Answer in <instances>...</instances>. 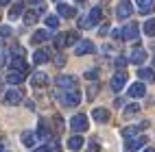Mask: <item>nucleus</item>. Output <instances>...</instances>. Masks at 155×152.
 Wrapping results in <instances>:
<instances>
[{
  "instance_id": "nucleus-1",
  "label": "nucleus",
  "mask_w": 155,
  "mask_h": 152,
  "mask_svg": "<svg viewBox=\"0 0 155 152\" xmlns=\"http://www.w3.org/2000/svg\"><path fill=\"white\" fill-rule=\"evenodd\" d=\"M61 102H64V107H77V104L81 102V91H79L77 87L64 91V96H61Z\"/></svg>"
},
{
  "instance_id": "nucleus-2",
  "label": "nucleus",
  "mask_w": 155,
  "mask_h": 152,
  "mask_svg": "<svg viewBox=\"0 0 155 152\" xmlns=\"http://www.w3.org/2000/svg\"><path fill=\"white\" fill-rule=\"evenodd\" d=\"M87 126H90V122H87L85 113H79V115H74L70 119V128L74 130V133H83V130H87Z\"/></svg>"
},
{
  "instance_id": "nucleus-3",
  "label": "nucleus",
  "mask_w": 155,
  "mask_h": 152,
  "mask_svg": "<svg viewBox=\"0 0 155 152\" xmlns=\"http://www.w3.org/2000/svg\"><path fill=\"white\" fill-rule=\"evenodd\" d=\"M138 33H140V26L136 22H129L125 28L120 30V37L127 39V42H133V39H138Z\"/></svg>"
},
{
  "instance_id": "nucleus-4",
  "label": "nucleus",
  "mask_w": 155,
  "mask_h": 152,
  "mask_svg": "<svg viewBox=\"0 0 155 152\" xmlns=\"http://www.w3.org/2000/svg\"><path fill=\"white\" fill-rule=\"evenodd\" d=\"M131 13H133L131 0H120L118 7H116V15H118L120 20H127V17H131Z\"/></svg>"
},
{
  "instance_id": "nucleus-5",
  "label": "nucleus",
  "mask_w": 155,
  "mask_h": 152,
  "mask_svg": "<svg viewBox=\"0 0 155 152\" xmlns=\"http://www.w3.org/2000/svg\"><path fill=\"white\" fill-rule=\"evenodd\" d=\"M142 146H147V137H144V135H136V137L127 139L125 150H127V152H136V150H140Z\"/></svg>"
},
{
  "instance_id": "nucleus-6",
  "label": "nucleus",
  "mask_w": 155,
  "mask_h": 152,
  "mask_svg": "<svg viewBox=\"0 0 155 152\" xmlns=\"http://www.w3.org/2000/svg\"><path fill=\"white\" fill-rule=\"evenodd\" d=\"M125 85H127V72H116L111 76V80H109V87L114 91H120Z\"/></svg>"
},
{
  "instance_id": "nucleus-7",
  "label": "nucleus",
  "mask_w": 155,
  "mask_h": 152,
  "mask_svg": "<svg viewBox=\"0 0 155 152\" xmlns=\"http://www.w3.org/2000/svg\"><path fill=\"white\" fill-rule=\"evenodd\" d=\"M57 85H59V89H64V91L74 89V87H77V78L70 76V74H61V76L57 78Z\"/></svg>"
},
{
  "instance_id": "nucleus-8",
  "label": "nucleus",
  "mask_w": 155,
  "mask_h": 152,
  "mask_svg": "<svg viewBox=\"0 0 155 152\" xmlns=\"http://www.w3.org/2000/svg\"><path fill=\"white\" fill-rule=\"evenodd\" d=\"M74 52L81 54V57H83V54H92V52H94V44H92L90 39H83V42H79L74 46Z\"/></svg>"
},
{
  "instance_id": "nucleus-9",
  "label": "nucleus",
  "mask_w": 155,
  "mask_h": 152,
  "mask_svg": "<svg viewBox=\"0 0 155 152\" xmlns=\"http://www.w3.org/2000/svg\"><path fill=\"white\" fill-rule=\"evenodd\" d=\"M5 102L7 104H18L22 102V89H9L5 94Z\"/></svg>"
},
{
  "instance_id": "nucleus-10",
  "label": "nucleus",
  "mask_w": 155,
  "mask_h": 152,
  "mask_svg": "<svg viewBox=\"0 0 155 152\" xmlns=\"http://www.w3.org/2000/svg\"><path fill=\"white\" fill-rule=\"evenodd\" d=\"M127 61H131V63H136V65H142L144 61H147V52H144L142 48H136V50H131V54H129Z\"/></svg>"
},
{
  "instance_id": "nucleus-11",
  "label": "nucleus",
  "mask_w": 155,
  "mask_h": 152,
  "mask_svg": "<svg viewBox=\"0 0 155 152\" xmlns=\"http://www.w3.org/2000/svg\"><path fill=\"white\" fill-rule=\"evenodd\" d=\"M127 94H129L131 98H142L144 94H147V87H144V83L140 80V83H133V85L127 89Z\"/></svg>"
},
{
  "instance_id": "nucleus-12",
  "label": "nucleus",
  "mask_w": 155,
  "mask_h": 152,
  "mask_svg": "<svg viewBox=\"0 0 155 152\" xmlns=\"http://www.w3.org/2000/svg\"><path fill=\"white\" fill-rule=\"evenodd\" d=\"M147 126H149V122H142L140 126H127V128H122V137H125V139H131V137H136L140 130L147 128Z\"/></svg>"
},
{
  "instance_id": "nucleus-13",
  "label": "nucleus",
  "mask_w": 155,
  "mask_h": 152,
  "mask_svg": "<svg viewBox=\"0 0 155 152\" xmlns=\"http://www.w3.org/2000/svg\"><path fill=\"white\" fill-rule=\"evenodd\" d=\"M46 61H50V52H48V50L39 48V50L33 52V63L35 65H42V63H46Z\"/></svg>"
},
{
  "instance_id": "nucleus-14",
  "label": "nucleus",
  "mask_w": 155,
  "mask_h": 152,
  "mask_svg": "<svg viewBox=\"0 0 155 152\" xmlns=\"http://www.w3.org/2000/svg\"><path fill=\"white\" fill-rule=\"evenodd\" d=\"M37 141H39V137H37V133H33V130H24V133H22V144L24 146L33 148Z\"/></svg>"
},
{
  "instance_id": "nucleus-15",
  "label": "nucleus",
  "mask_w": 155,
  "mask_h": 152,
  "mask_svg": "<svg viewBox=\"0 0 155 152\" xmlns=\"http://www.w3.org/2000/svg\"><path fill=\"white\" fill-rule=\"evenodd\" d=\"M138 76H140L142 83H155V72L149 70V67H140L138 70Z\"/></svg>"
},
{
  "instance_id": "nucleus-16",
  "label": "nucleus",
  "mask_w": 155,
  "mask_h": 152,
  "mask_svg": "<svg viewBox=\"0 0 155 152\" xmlns=\"http://www.w3.org/2000/svg\"><path fill=\"white\" fill-rule=\"evenodd\" d=\"M24 78H26V74H24V72H18V70H13V72H9V74H7V83H11V85H20Z\"/></svg>"
},
{
  "instance_id": "nucleus-17",
  "label": "nucleus",
  "mask_w": 155,
  "mask_h": 152,
  "mask_svg": "<svg viewBox=\"0 0 155 152\" xmlns=\"http://www.w3.org/2000/svg\"><path fill=\"white\" fill-rule=\"evenodd\" d=\"M46 83H48V76L44 72H35L33 76H31V85L33 87H44Z\"/></svg>"
},
{
  "instance_id": "nucleus-18",
  "label": "nucleus",
  "mask_w": 155,
  "mask_h": 152,
  "mask_svg": "<svg viewBox=\"0 0 155 152\" xmlns=\"http://www.w3.org/2000/svg\"><path fill=\"white\" fill-rule=\"evenodd\" d=\"M136 5H138V11L151 13L153 9H155V0H136Z\"/></svg>"
},
{
  "instance_id": "nucleus-19",
  "label": "nucleus",
  "mask_w": 155,
  "mask_h": 152,
  "mask_svg": "<svg viewBox=\"0 0 155 152\" xmlns=\"http://www.w3.org/2000/svg\"><path fill=\"white\" fill-rule=\"evenodd\" d=\"M48 39H50V35H48L46 28H39V30L33 33V44H44V42H48Z\"/></svg>"
},
{
  "instance_id": "nucleus-20",
  "label": "nucleus",
  "mask_w": 155,
  "mask_h": 152,
  "mask_svg": "<svg viewBox=\"0 0 155 152\" xmlns=\"http://www.w3.org/2000/svg\"><path fill=\"white\" fill-rule=\"evenodd\" d=\"M57 13L64 15V17H74L77 15L74 7H68V5H57Z\"/></svg>"
},
{
  "instance_id": "nucleus-21",
  "label": "nucleus",
  "mask_w": 155,
  "mask_h": 152,
  "mask_svg": "<svg viewBox=\"0 0 155 152\" xmlns=\"http://www.w3.org/2000/svg\"><path fill=\"white\" fill-rule=\"evenodd\" d=\"M92 117L103 124V122H107V119H109V111H107V109H94V111H92Z\"/></svg>"
},
{
  "instance_id": "nucleus-22",
  "label": "nucleus",
  "mask_w": 155,
  "mask_h": 152,
  "mask_svg": "<svg viewBox=\"0 0 155 152\" xmlns=\"http://www.w3.org/2000/svg\"><path fill=\"white\" fill-rule=\"evenodd\" d=\"M68 148L70 150H81V148H83V137H79V135H74V137H70L68 139Z\"/></svg>"
},
{
  "instance_id": "nucleus-23",
  "label": "nucleus",
  "mask_w": 155,
  "mask_h": 152,
  "mask_svg": "<svg viewBox=\"0 0 155 152\" xmlns=\"http://www.w3.org/2000/svg\"><path fill=\"white\" fill-rule=\"evenodd\" d=\"M87 17H90L92 26H94L96 22H101V17H103V9H101V7H94V9H92V11L87 13Z\"/></svg>"
},
{
  "instance_id": "nucleus-24",
  "label": "nucleus",
  "mask_w": 155,
  "mask_h": 152,
  "mask_svg": "<svg viewBox=\"0 0 155 152\" xmlns=\"http://www.w3.org/2000/svg\"><path fill=\"white\" fill-rule=\"evenodd\" d=\"M144 35L155 37V17H151V20H147V22H144Z\"/></svg>"
},
{
  "instance_id": "nucleus-25",
  "label": "nucleus",
  "mask_w": 155,
  "mask_h": 152,
  "mask_svg": "<svg viewBox=\"0 0 155 152\" xmlns=\"http://www.w3.org/2000/svg\"><path fill=\"white\" fill-rule=\"evenodd\" d=\"M20 15H22V5H13L11 9H9V17H11V20H15V17H20Z\"/></svg>"
},
{
  "instance_id": "nucleus-26",
  "label": "nucleus",
  "mask_w": 155,
  "mask_h": 152,
  "mask_svg": "<svg viewBox=\"0 0 155 152\" xmlns=\"http://www.w3.org/2000/svg\"><path fill=\"white\" fill-rule=\"evenodd\" d=\"M37 15H39L37 11H26V13H24V22H26V24H35V22H37Z\"/></svg>"
},
{
  "instance_id": "nucleus-27",
  "label": "nucleus",
  "mask_w": 155,
  "mask_h": 152,
  "mask_svg": "<svg viewBox=\"0 0 155 152\" xmlns=\"http://www.w3.org/2000/svg\"><path fill=\"white\" fill-rule=\"evenodd\" d=\"M55 48H57V50L66 48V33H59V35L55 37Z\"/></svg>"
},
{
  "instance_id": "nucleus-28",
  "label": "nucleus",
  "mask_w": 155,
  "mask_h": 152,
  "mask_svg": "<svg viewBox=\"0 0 155 152\" xmlns=\"http://www.w3.org/2000/svg\"><path fill=\"white\" fill-rule=\"evenodd\" d=\"M46 26H48V28H57V26H59L57 15H46Z\"/></svg>"
},
{
  "instance_id": "nucleus-29",
  "label": "nucleus",
  "mask_w": 155,
  "mask_h": 152,
  "mask_svg": "<svg viewBox=\"0 0 155 152\" xmlns=\"http://www.w3.org/2000/svg\"><path fill=\"white\" fill-rule=\"evenodd\" d=\"M138 111H140V107H138V104H129V107L125 109V117H131V115H136Z\"/></svg>"
},
{
  "instance_id": "nucleus-30",
  "label": "nucleus",
  "mask_w": 155,
  "mask_h": 152,
  "mask_svg": "<svg viewBox=\"0 0 155 152\" xmlns=\"http://www.w3.org/2000/svg\"><path fill=\"white\" fill-rule=\"evenodd\" d=\"M46 150L48 152H61V146H59V141H48V146H46Z\"/></svg>"
},
{
  "instance_id": "nucleus-31",
  "label": "nucleus",
  "mask_w": 155,
  "mask_h": 152,
  "mask_svg": "<svg viewBox=\"0 0 155 152\" xmlns=\"http://www.w3.org/2000/svg\"><path fill=\"white\" fill-rule=\"evenodd\" d=\"M74 42H79V35L74 33V30H70V33H66V46H68V44H74Z\"/></svg>"
},
{
  "instance_id": "nucleus-32",
  "label": "nucleus",
  "mask_w": 155,
  "mask_h": 152,
  "mask_svg": "<svg viewBox=\"0 0 155 152\" xmlns=\"http://www.w3.org/2000/svg\"><path fill=\"white\" fill-rule=\"evenodd\" d=\"M77 24H79V28H92V22H90V17H87V15H85V17H81Z\"/></svg>"
},
{
  "instance_id": "nucleus-33",
  "label": "nucleus",
  "mask_w": 155,
  "mask_h": 152,
  "mask_svg": "<svg viewBox=\"0 0 155 152\" xmlns=\"http://www.w3.org/2000/svg\"><path fill=\"white\" fill-rule=\"evenodd\" d=\"M85 78H87V80H96V78H98V70H87V72H85Z\"/></svg>"
},
{
  "instance_id": "nucleus-34",
  "label": "nucleus",
  "mask_w": 155,
  "mask_h": 152,
  "mask_svg": "<svg viewBox=\"0 0 155 152\" xmlns=\"http://www.w3.org/2000/svg\"><path fill=\"white\" fill-rule=\"evenodd\" d=\"M9 35H11V28H9V26H0V37L7 39Z\"/></svg>"
},
{
  "instance_id": "nucleus-35",
  "label": "nucleus",
  "mask_w": 155,
  "mask_h": 152,
  "mask_svg": "<svg viewBox=\"0 0 155 152\" xmlns=\"http://www.w3.org/2000/svg\"><path fill=\"white\" fill-rule=\"evenodd\" d=\"M85 152H101V146L96 144V141H92V144L87 146V150H85Z\"/></svg>"
},
{
  "instance_id": "nucleus-36",
  "label": "nucleus",
  "mask_w": 155,
  "mask_h": 152,
  "mask_svg": "<svg viewBox=\"0 0 155 152\" xmlns=\"http://www.w3.org/2000/svg\"><path fill=\"white\" fill-rule=\"evenodd\" d=\"M55 126H57V130H64V119L59 115H55Z\"/></svg>"
},
{
  "instance_id": "nucleus-37",
  "label": "nucleus",
  "mask_w": 155,
  "mask_h": 152,
  "mask_svg": "<svg viewBox=\"0 0 155 152\" xmlns=\"http://www.w3.org/2000/svg\"><path fill=\"white\" fill-rule=\"evenodd\" d=\"M55 63H57V65L61 67V65L66 63V57H64V54H57V57H55Z\"/></svg>"
},
{
  "instance_id": "nucleus-38",
  "label": "nucleus",
  "mask_w": 155,
  "mask_h": 152,
  "mask_svg": "<svg viewBox=\"0 0 155 152\" xmlns=\"http://www.w3.org/2000/svg\"><path fill=\"white\" fill-rule=\"evenodd\" d=\"M125 65H127V59L125 57H118L116 59V67H125Z\"/></svg>"
},
{
  "instance_id": "nucleus-39",
  "label": "nucleus",
  "mask_w": 155,
  "mask_h": 152,
  "mask_svg": "<svg viewBox=\"0 0 155 152\" xmlns=\"http://www.w3.org/2000/svg\"><path fill=\"white\" fill-rule=\"evenodd\" d=\"M96 91H98V85H92V87H90V94H87V98L92 100V98L96 96Z\"/></svg>"
},
{
  "instance_id": "nucleus-40",
  "label": "nucleus",
  "mask_w": 155,
  "mask_h": 152,
  "mask_svg": "<svg viewBox=\"0 0 155 152\" xmlns=\"http://www.w3.org/2000/svg\"><path fill=\"white\" fill-rule=\"evenodd\" d=\"M107 30H109V26H107V24H103V26H101V35H105Z\"/></svg>"
},
{
  "instance_id": "nucleus-41",
  "label": "nucleus",
  "mask_w": 155,
  "mask_h": 152,
  "mask_svg": "<svg viewBox=\"0 0 155 152\" xmlns=\"http://www.w3.org/2000/svg\"><path fill=\"white\" fill-rule=\"evenodd\" d=\"M33 152H48V150H46V148H35Z\"/></svg>"
},
{
  "instance_id": "nucleus-42",
  "label": "nucleus",
  "mask_w": 155,
  "mask_h": 152,
  "mask_svg": "<svg viewBox=\"0 0 155 152\" xmlns=\"http://www.w3.org/2000/svg\"><path fill=\"white\" fill-rule=\"evenodd\" d=\"M0 152H5V141H0Z\"/></svg>"
},
{
  "instance_id": "nucleus-43",
  "label": "nucleus",
  "mask_w": 155,
  "mask_h": 152,
  "mask_svg": "<svg viewBox=\"0 0 155 152\" xmlns=\"http://www.w3.org/2000/svg\"><path fill=\"white\" fill-rule=\"evenodd\" d=\"M9 2H11V0H0V5H9Z\"/></svg>"
},
{
  "instance_id": "nucleus-44",
  "label": "nucleus",
  "mask_w": 155,
  "mask_h": 152,
  "mask_svg": "<svg viewBox=\"0 0 155 152\" xmlns=\"http://www.w3.org/2000/svg\"><path fill=\"white\" fill-rule=\"evenodd\" d=\"M144 152H155V148H147V150H144Z\"/></svg>"
},
{
  "instance_id": "nucleus-45",
  "label": "nucleus",
  "mask_w": 155,
  "mask_h": 152,
  "mask_svg": "<svg viewBox=\"0 0 155 152\" xmlns=\"http://www.w3.org/2000/svg\"><path fill=\"white\" fill-rule=\"evenodd\" d=\"M31 2H35V5H37V2H42V0H31Z\"/></svg>"
},
{
  "instance_id": "nucleus-46",
  "label": "nucleus",
  "mask_w": 155,
  "mask_h": 152,
  "mask_svg": "<svg viewBox=\"0 0 155 152\" xmlns=\"http://www.w3.org/2000/svg\"><path fill=\"white\" fill-rule=\"evenodd\" d=\"M5 152H7V150H5Z\"/></svg>"
}]
</instances>
